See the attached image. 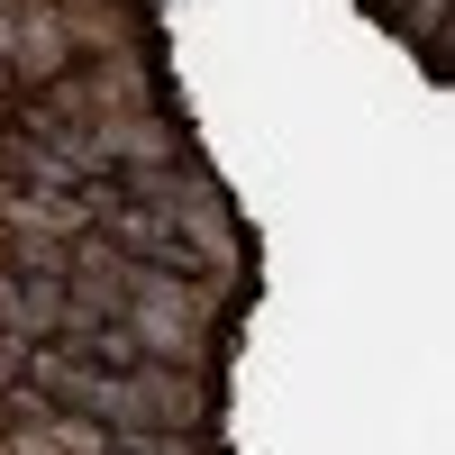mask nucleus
<instances>
[{
    "label": "nucleus",
    "instance_id": "nucleus-3",
    "mask_svg": "<svg viewBox=\"0 0 455 455\" xmlns=\"http://www.w3.org/2000/svg\"><path fill=\"white\" fill-rule=\"evenodd\" d=\"M109 455H219L210 428H109Z\"/></svg>",
    "mask_w": 455,
    "mask_h": 455
},
{
    "label": "nucleus",
    "instance_id": "nucleus-2",
    "mask_svg": "<svg viewBox=\"0 0 455 455\" xmlns=\"http://www.w3.org/2000/svg\"><path fill=\"white\" fill-rule=\"evenodd\" d=\"M64 328H73V300H64V283L0 274V337H19V347H55Z\"/></svg>",
    "mask_w": 455,
    "mask_h": 455
},
{
    "label": "nucleus",
    "instance_id": "nucleus-1",
    "mask_svg": "<svg viewBox=\"0 0 455 455\" xmlns=\"http://www.w3.org/2000/svg\"><path fill=\"white\" fill-rule=\"evenodd\" d=\"M55 28H64L73 64H92V55H156L146 0H55Z\"/></svg>",
    "mask_w": 455,
    "mask_h": 455
}]
</instances>
